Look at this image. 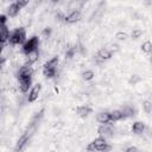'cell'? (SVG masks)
<instances>
[{"label":"cell","mask_w":152,"mask_h":152,"mask_svg":"<svg viewBox=\"0 0 152 152\" xmlns=\"http://www.w3.org/2000/svg\"><path fill=\"white\" fill-rule=\"evenodd\" d=\"M40 90H42V86H40L39 83L34 84V86H33V87L30 89V91H28L27 101H28V102H34V101L38 99L39 94H40Z\"/></svg>","instance_id":"6"},{"label":"cell","mask_w":152,"mask_h":152,"mask_svg":"<svg viewBox=\"0 0 152 152\" xmlns=\"http://www.w3.org/2000/svg\"><path fill=\"white\" fill-rule=\"evenodd\" d=\"M56 74H57V70L51 69V68H49V66H46V65L43 66V75H44L46 78H52L53 76H56Z\"/></svg>","instance_id":"18"},{"label":"cell","mask_w":152,"mask_h":152,"mask_svg":"<svg viewBox=\"0 0 152 152\" xmlns=\"http://www.w3.org/2000/svg\"><path fill=\"white\" fill-rule=\"evenodd\" d=\"M96 55H97V56H99L103 62H104V61H108V59L112 57V53H110L106 48H101V49L97 51V53H96Z\"/></svg>","instance_id":"16"},{"label":"cell","mask_w":152,"mask_h":152,"mask_svg":"<svg viewBox=\"0 0 152 152\" xmlns=\"http://www.w3.org/2000/svg\"><path fill=\"white\" fill-rule=\"evenodd\" d=\"M26 42V30L24 27H17L11 32V37L8 40V44L13 45H20L25 44Z\"/></svg>","instance_id":"2"},{"label":"cell","mask_w":152,"mask_h":152,"mask_svg":"<svg viewBox=\"0 0 152 152\" xmlns=\"http://www.w3.org/2000/svg\"><path fill=\"white\" fill-rule=\"evenodd\" d=\"M145 128H146V126H145L144 122H141V121H135V122L133 124V126H132V132L135 133V134H141V133L145 131Z\"/></svg>","instance_id":"15"},{"label":"cell","mask_w":152,"mask_h":152,"mask_svg":"<svg viewBox=\"0 0 152 152\" xmlns=\"http://www.w3.org/2000/svg\"><path fill=\"white\" fill-rule=\"evenodd\" d=\"M0 33H1V42H2V44H5L6 42L10 40L11 32H10V28H8L7 24H1L0 25Z\"/></svg>","instance_id":"11"},{"label":"cell","mask_w":152,"mask_h":152,"mask_svg":"<svg viewBox=\"0 0 152 152\" xmlns=\"http://www.w3.org/2000/svg\"><path fill=\"white\" fill-rule=\"evenodd\" d=\"M125 152H139V151H138V148L135 146H129L128 148H126Z\"/></svg>","instance_id":"29"},{"label":"cell","mask_w":152,"mask_h":152,"mask_svg":"<svg viewBox=\"0 0 152 152\" xmlns=\"http://www.w3.org/2000/svg\"><path fill=\"white\" fill-rule=\"evenodd\" d=\"M141 78H140V76H138V75H132L131 77H129V80H128V82H129V84H133V86H135L139 81H140Z\"/></svg>","instance_id":"27"},{"label":"cell","mask_w":152,"mask_h":152,"mask_svg":"<svg viewBox=\"0 0 152 152\" xmlns=\"http://www.w3.org/2000/svg\"><path fill=\"white\" fill-rule=\"evenodd\" d=\"M39 57H40L39 51L38 50H33V51H31V52L25 55V64L32 65V64H34L39 59Z\"/></svg>","instance_id":"7"},{"label":"cell","mask_w":152,"mask_h":152,"mask_svg":"<svg viewBox=\"0 0 152 152\" xmlns=\"http://www.w3.org/2000/svg\"><path fill=\"white\" fill-rule=\"evenodd\" d=\"M87 150L89 152H95V151H97V152H109L112 150V146L108 145V142L104 138L97 137L87 146Z\"/></svg>","instance_id":"1"},{"label":"cell","mask_w":152,"mask_h":152,"mask_svg":"<svg viewBox=\"0 0 152 152\" xmlns=\"http://www.w3.org/2000/svg\"><path fill=\"white\" fill-rule=\"evenodd\" d=\"M91 107H89L88 104H82V106H78L76 108V114L80 116V118H87L90 113H91Z\"/></svg>","instance_id":"10"},{"label":"cell","mask_w":152,"mask_h":152,"mask_svg":"<svg viewBox=\"0 0 152 152\" xmlns=\"http://www.w3.org/2000/svg\"><path fill=\"white\" fill-rule=\"evenodd\" d=\"M120 110L122 112V114H124L125 119H126V118H128V116H133V115H135V114H134V113H135L134 108H133L132 106H129V104L124 106V108H122V109H120Z\"/></svg>","instance_id":"17"},{"label":"cell","mask_w":152,"mask_h":152,"mask_svg":"<svg viewBox=\"0 0 152 152\" xmlns=\"http://www.w3.org/2000/svg\"><path fill=\"white\" fill-rule=\"evenodd\" d=\"M18 84H19V89L21 93H27L28 89L31 88L32 84V77L30 78H18Z\"/></svg>","instance_id":"9"},{"label":"cell","mask_w":152,"mask_h":152,"mask_svg":"<svg viewBox=\"0 0 152 152\" xmlns=\"http://www.w3.org/2000/svg\"><path fill=\"white\" fill-rule=\"evenodd\" d=\"M15 2L18 4V6H19L21 10H23V7H25V6H27V5H28V2H27V1H24V0H17Z\"/></svg>","instance_id":"28"},{"label":"cell","mask_w":152,"mask_h":152,"mask_svg":"<svg viewBox=\"0 0 152 152\" xmlns=\"http://www.w3.org/2000/svg\"><path fill=\"white\" fill-rule=\"evenodd\" d=\"M141 50L145 53H152V43L150 40H146L141 44Z\"/></svg>","instance_id":"21"},{"label":"cell","mask_w":152,"mask_h":152,"mask_svg":"<svg viewBox=\"0 0 152 152\" xmlns=\"http://www.w3.org/2000/svg\"><path fill=\"white\" fill-rule=\"evenodd\" d=\"M127 33L126 32H124V31H119V32H116L115 33V38L118 39V40H126L127 39Z\"/></svg>","instance_id":"26"},{"label":"cell","mask_w":152,"mask_h":152,"mask_svg":"<svg viewBox=\"0 0 152 152\" xmlns=\"http://www.w3.org/2000/svg\"><path fill=\"white\" fill-rule=\"evenodd\" d=\"M106 49L113 55L114 52H118L119 50H120V48H119V45L118 44H115V43H109L107 46H106Z\"/></svg>","instance_id":"24"},{"label":"cell","mask_w":152,"mask_h":152,"mask_svg":"<svg viewBox=\"0 0 152 152\" xmlns=\"http://www.w3.org/2000/svg\"><path fill=\"white\" fill-rule=\"evenodd\" d=\"M38 45H39V39L38 37H32V38H28V40L25 42V44L23 45L21 50H23V53L26 55L33 50H38Z\"/></svg>","instance_id":"3"},{"label":"cell","mask_w":152,"mask_h":152,"mask_svg":"<svg viewBox=\"0 0 152 152\" xmlns=\"http://www.w3.org/2000/svg\"><path fill=\"white\" fill-rule=\"evenodd\" d=\"M58 63H59V59H58V57H57V56H55V57L50 58V59H49V61L45 63V65H46V66H49V68H51V69L57 70Z\"/></svg>","instance_id":"20"},{"label":"cell","mask_w":152,"mask_h":152,"mask_svg":"<svg viewBox=\"0 0 152 152\" xmlns=\"http://www.w3.org/2000/svg\"><path fill=\"white\" fill-rule=\"evenodd\" d=\"M142 109H144V112L147 113V114L152 113V101H151V100H145V101L142 102Z\"/></svg>","instance_id":"23"},{"label":"cell","mask_w":152,"mask_h":152,"mask_svg":"<svg viewBox=\"0 0 152 152\" xmlns=\"http://www.w3.org/2000/svg\"><path fill=\"white\" fill-rule=\"evenodd\" d=\"M142 30H140V28H133V31L131 32V37H132V39H139L141 36H142Z\"/></svg>","instance_id":"25"},{"label":"cell","mask_w":152,"mask_h":152,"mask_svg":"<svg viewBox=\"0 0 152 152\" xmlns=\"http://www.w3.org/2000/svg\"><path fill=\"white\" fill-rule=\"evenodd\" d=\"M97 132H99V137H102L107 140V138H112L114 135V127L110 124H104L99 127Z\"/></svg>","instance_id":"5"},{"label":"cell","mask_w":152,"mask_h":152,"mask_svg":"<svg viewBox=\"0 0 152 152\" xmlns=\"http://www.w3.org/2000/svg\"><path fill=\"white\" fill-rule=\"evenodd\" d=\"M94 77H95V74H94V71L90 70V69L84 70V71L82 72V78L86 80V81H90V80H93Z\"/></svg>","instance_id":"22"},{"label":"cell","mask_w":152,"mask_h":152,"mask_svg":"<svg viewBox=\"0 0 152 152\" xmlns=\"http://www.w3.org/2000/svg\"><path fill=\"white\" fill-rule=\"evenodd\" d=\"M33 72H34V69H33L32 65H30V64H23L18 69L17 75H18V78H30V77H32Z\"/></svg>","instance_id":"4"},{"label":"cell","mask_w":152,"mask_h":152,"mask_svg":"<svg viewBox=\"0 0 152 152\" xmlns=\"http://www.w3.org/2000/svg\"><path fill=\"white\" fill-rule=\"evenodd\" d=\"M110 119L114 122V121H119V120L125 119V116H124V114H122V112L120 109H116V110L110 112Z\"/></svg>","instance_id":"19"},{"label":"cell","mask_w":152,"mask_h":152,"mask_svg":"<svg viewBox=\"0 0 152 152\" xmlns=\"http://www.w3.org/2000/svg\"><path fill=\"white\" fill-rule=\"evenodd\" d=\"M151 134H152V131H151Z\"/></svg>","instance_id":"31"},{"label":"cell","mask_w":152,"mask_h":152,"mask_svg":"<svg viewBox=\"0 0 152 152\" xmlns=\"http://www.w3.org/2000/svg\"><path fill=\"white\" fill-rule=\"evenodd\" d=\"M80 19H81V12L75 11V12H70L68 15H65L64 21L68 24H74V23H77Z\"/></svg>","instance_id":"13"},{"label":"cell","mask_w":152,"mask_h":152,"mask_svg":"<svg viewBox=\"0 0 152 152\" xmlns=\"http://www.w3.org/2000/svg\"><path fill=\"white\" fill-rule=\"evenodd\" d=\"M21 11V8L18 6V4L14 1V2H12L8 7H7V10H6V15L8 17V18H15L18 14H19V12Z\"/></svg>","instance_id":"8"},{"label":"cell","mask_w":152,"mask_h":152,"mask_svg":"<svg viewBox=\"0 0 152 152\" xmlns=\"http://www.w3.org/2000/svg\"><path fill=\"white\" fill-rule=\"evenodd\" d=\"M96 121L101 125H104V124H109L112 121L110 119V113L109 112H100L97 115H96Z\"/></svg>","instance_id":"12"},{"label":"cell","mask_w":152,"mask_h":152,"mask_svg":"<svg viewBox=\"0 0 152 152\" xmlns=\"http://www.w3.org/2000/svg\"><path fill=\"white\" fill-rule=\"evenodd\" d=\"M83 5H84L83 1H78V0L75 1V0H72V1H70L66 6H68V10H70V12H75V11H80V12H81Z\"/></svg>","instance_id":"14"},{"label":"cell","mask_w":152,"mask_h":152,"mask_svg":"<svg viewBox=\"0 0 152 152\" xmlns=\"http://www.w3.org/2000/svg\"><path fill=\"white\" fill-rule=\"evenodd\" d=\"M150 63H151V65H152V56H151V58H150Z\"/></svg>","instance_id":"30"}]
</instances>
